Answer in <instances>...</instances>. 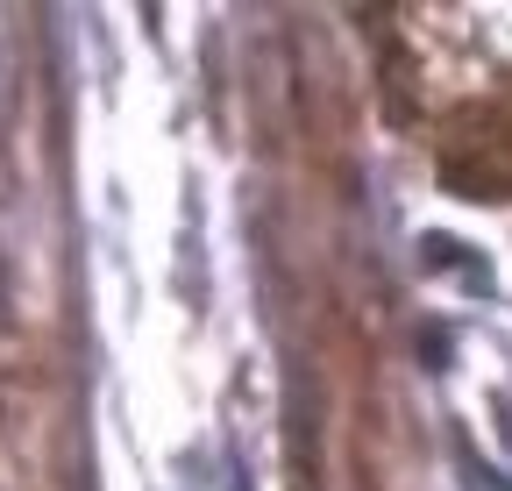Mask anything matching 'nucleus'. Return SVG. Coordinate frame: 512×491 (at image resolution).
<instances>
[]
</instances>
